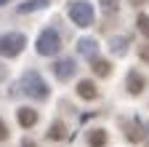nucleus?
Returning a JSON list of instances; mask_svg holds the SVG:
<instances>
[{"label":"nucleus","mask_w":149,"mask_h":147,"mask_svg":"<svg viewBox=\"0 0 149 147\" xmlns=\"http://www.w3.org/2000/svg\"><path fill=\"white\" fill-rule=\"evenodd\" d=\"M6 75H8V70H6L3 64H0V80H6Z\"/></svg>","instance_id":"20"},{"label":"nucleus","mask_w":149,"mask_h":147,"mask_svg":"<svg viewBox=\"0 0 149 147\" xmlns=\"http://www.w3.org/2000/svg\"><path fill=\"white\" fill-rule=\"evenodd\" d=\"M91 67H93V72H96L99 78H109V75H112V64H109L107 59L93 56V59H91Z\"/></svg>","instance_id":"11"},{"label":"nucleus","mask_w":149,"mask_h":147,"mask_svg":"<svg viewBox=\"0 0 149 147\" xmlns=\"http://www.w3.org/2000/svg\"><path fill=\"white\" fill-rule=\"evenodd\" d=\"M22 147H37V144H35L32 139H24V142H22Z\"/></svg>","instance_id":"21"},{"label":"nucleus","mask_w":149,"mask_h":147,"mask_svg":"<svg viewBox=\"0 0 149 147\" xmlns=\"http://www.w3.org/2000/svg\"><path fill=\"white\" fill-rule=\"evenodd\" d=\"M22 91H24L27 96L37 99V102L48 99V94H51L48 83L40 78V72H35V70H27V72H24V78H22Z\"/></svg>","instance_id":"1"},{"label":"nucleus","mask_w":149,"mask_h":147,"mask_svg":"<svg viewBox=\"0 0 149 147\" xmlns=\"http://www.w3.org/2000/svg\"><path fill=\"white\" fill-rule=\"evenodd\" d=\"M77 96H80V99H88V102L99 99V88H96V83H93V80H80V83H77Z\"/></svg>","instance_id":"7"},{"label":"nucleus","mask_w":149,"mask_h":147,"mask_svg":"<svg viewBox=\"0 0 149 147\" xmlns=\"http://www.w3.org/2000/svg\"><path fill=\"white\" fill-rule=\"evenodd\" d=\"M24 46H27V38L22 32H8V35L0 38V56L13 59V56H19L24 51Z\"/></svg>","instance_id":"4"},{"label":"nucleus","mask_w":149,"mask_h":147,"mask_svg":"<svg viewBox=\"0 0 149 147\" xmlns=\"http://www.w3.org/2000/svg\"><path fill=\"white\" fill-rule=\"evenodd\" d=\"M6 3H8V0H0V6H6Z\"/></svg>","instance_id":"22"},{"label":"nucleus","mask_w":149,"mask_h":147,"mask_svg":"<svg viewBox=\"0 0 149 147\" xmlns=\"http://www.w3.org/2000/svg\"><path fill=\"white\" fill-rule=\"evenodd\" d=\"M77 51L83 53V56L93 59V56H96V51H99V43L93 40V38H80V40H77Z\"/></svg>","instance_id":"9"},{"label":"nucleus","mask_w":149,"mask_h":147,"mask_svg":"<svg viewBox=\"0 0 149 147\" xmlns=\"http://www.w3.org/2000/svg\"><path fill=\"white\" fill-rule=\"evenodd\" d=\"M139 56L149 64V43H146V46H139Z\"/></svg>","instance_id":"18"},{"label":"nucleus","mask_w":149,"mask_h":147,"mask_svg":"<svg viewBox=\"0 0 149 147\" xmlns=\"http://www.w3.org/2000/svg\"><path fill=\"white\" fill-rule=\"evenodd\" d=\"M16 118H19V126L22 128H32L35 123H37V110H32V107H22L16 113Z\"/></svg>","instance_id":"8"},{"label":"nucleus","mask_w":149,"mask_h":147,"mask_svg":"<svg viewBox=\"0 0 149 147\" xmlns=\"http://www.w3.org/2000/svg\"><path fill=\"white\" fill-rule=\"evenodd\" d=\"M6 139H8V126L0 120V142H6Z\"/></svg>","instance_id":"19"},{"label":"nucleus","mask_w":149,"mask_h":147,"mask_svg":"<svg viewBox=\"0 0 149 147\" xmlns=\"http://www.w3.org/2000/svg\"><path fill=\"white\" fill-rule=\"evenodd\" d=\"M67 136H69V131H67V126H64L61 120L51 123V128H48V139H51V142H61V139H67Z\"/></svg>","instance_id":"10"},{"label":"nucleus","mask_w":149,"mask_h":147,"mask_svg":"<svg viewBox=\"0 0 149 147\" xmlns=\"http://www.w3.org/2000/svg\"><path fill=\"white\" fill-rule=\"evenodd\" d=\"M99 3H101V8L109 11V13H115V11L120 8V0H99Z\"/></svg>","instance_id":"17"},{"label":"nucleus","mask_w":149,"mask_h":147,"mask_svg":"<svg viewBox=\"0 0 149 147\" xmlns=\"http://www.w3.org/2000/svg\"><path fill=\"white\" fill-rule=\"evenodd\" d=\"M125 139H128V142H141L144 134L139 131V126H130V123H128V126H125Z\"/></svg>","instance_id":"15"},{"label":"nucleus","mask_w":149,"mask_h":147,"mask_svg":"<svg viewBox=\"0 0 149 147\" xmlns=\"http://www.w3.org/2000/svg\"><path fill=\"white\" fill-rule=\"evenodd\" d=\"M74 70H77V67H74L72 59H59V62L53 64V75L59 78V80H69L74 75Z\"/></svg>","instance_id":"5"},{"label":"nucleus","mask_w":149,"mask_h":147,"mask_svg":"<svg viewBox=\"0 0 149 147\" xmlns=\"http://www.w3.org/2000/svg\"><path fill=\"white\" fill-rule=\"evenodd\" d=\"M48 6V0H27L19 6V13H32V11H43Z\"/></svg>","instance_id":"14"},{"label":"nucleus","mask_w":149,"mask_h":147,"mask_svg":"<svg viewBox=\"0 0 149 147\" xmlns=\"http://www.w3.org/2000/svg\"><path fill=\"white\" fill-rule=\"evenodd\" d=\"M67 13H69V19L77 27H91L93 24V8H91V3H85V0H72V3L67 6Z\"/></svg>","instance_id":"3"},{"label":"nucleus","mask_w":149,"mask_h":147,"mask_svg":"<svg viewBox=\"0 0 149 147\" xmlns=\"http://www.w3.org/2000/svg\"><path fill=\"white\" fill-rule=\"evenodd\" d=\"M109 51L115 53V56L128 53V38H112V40H109Z\"/></svg>","instance_id":"13"},{"label":"nucleus","mask_w":149,"mask_h":147,"mask_svg":"<svg viewBox=\"0 0 149 147\" xmlns=\"http://www.w3.org/2000/svg\"><path fill=\"white\" fill-rule=\"evenodd\" d=\"M107 131H104V128H91V131H88V144L91 147H104L107 144Z\"/></svg>","instance_id":"12"},{"label":"nucleus","mask_w":149,"mask_h":147,"mask_svg":"<svg viewBox=\"0 0 149 147\" xmlns=\"http://www.w3.org/2000/svg\"><path fill=\"white\" fill-rule=\"evenodd\" d=\"M144 86H146L144 75H141L139 70H130V72H128V94H133V96H139L141 91H144Z\"/></svg>","instance_id":"6"},{"label":"nucleus","mask_w":149,"mask_h":147,"mask_svg":"<svg viewBox=\"0 0 149 147\" xmlns=\"http://www.w3.org/2000/svg\"><path fill=\"white\" fill-rule=\"evenodd\" d=\"M37 53L40 56H56V53L61 51V38H59V32H56L53 27L43 30L40 32V38H37Z\"/></svg>","instance_id":"2"},{"label":"nucleus","mask_w":149,"mask_h":147,"mask_svg":"<svg viewBox=\"0 0 149 147\" xmlns=\"http://www.w3.org/2000/svg\"><path fill=\"white\" fill-rule=\"evenodd\" d=\"M136 27H139V32L144 35V38H149V16H146V13H139Z\"/></svg>","instance_id":"16"}]
</instances>
